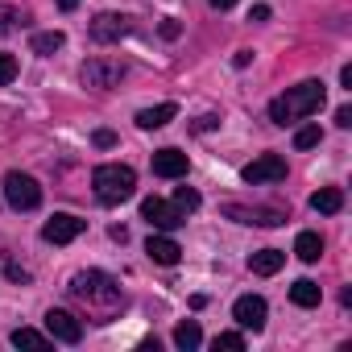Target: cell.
Instances as JSON below:
<instances>
[{
    "instance_id": "5bb4252c",
    "label": "cell",
    "mask_w": 352,
    "mask_h": 352,
    "mask_svg": "<svg viewBox=\"0 0 352 352\" xmlns=\"http://www.w3.org/2000/svg\"><path fill=\"white\" fill-rule=\"evenodd\" d=\"M145 253H149V261H157V265H179V257H183L179 241H170L166 232H153V236L145 241Z\"/></svg>"
},
{
    "instance_id": "4316f807",
    "label": "cell",
    "mask_w": 352,
    "mask_h": 352,
    "mask_svg": "<svg viewBox=\"0 0 352 352\" xmlns=\"http://www.w3.org/2000/svg\"><path fill=\"white\" fill-rule=\"evenodd\" d=\"M17 79V58L13 54H0V87H9Z\"/></svg>"
},
{
    "instance_id": "5b68a950",
    "label": "cell",
    "mask_w": 352,
    "mask_h": 352,
    "mask_svg": "<svg viewBox=\"0 0 352 352\" xmlns=\"http://www.w3.org/2000/svg\"><path fill=\"white\" fill-rule=\"evenodd\" d=\"M5 199H9L13 212H34V208H42V187H38V179L13 170L5 179Z\"/></svg>"
},
{
    "instance_id": "7a4b0ae2",
    "label": "cell",
    "mask_w": 352,
    "mask_h": 352,
    "mask_svg": "<svg viewBox=\"0 0 352 352\" xmlns=\"http://www.w3.org/2000/svg\"><path fill=\"white\" fill-rule=\"evenodd\" d=\"M323 100H327L323 83H319V79H307V83L290 87L286 96H278V100L270 104V120H274V124H294V120H302V116H315V112L323 108Z\"/></svg>"
},
{
    "instance_id": "8d00e7d4",
    "label": "cell",
    "mask_w": 352,
    "mask_h": 352,
    "mask_svg": "<svg viewBox=\"0 0 352 352\" xmlns=\"http://www.w3.org/2000/svg\"><path fill=\"white\" fill-rule=\"evenodd\" d=\"M208 5H212V9H220V13H224V9H232V5H236V0H208Z\"/></svg>"
},
{
    "instance_id": "9a60e30c",
    "label": "cell",
    "mask_w": 352,
    "mask_h": 352,
    "mask_svg": "<svg viewBox=\"0 0 352 352\" xmlns=\"http://www.w3.org/2000/svg\"><path fill=\"white\" fill-rule=\"evenodd\" d=\"M174 116H179V104H153V108H141L137 112V129H162V124H170Z\"/></svg>"
},
{
    "instance_id": "d6a6232c",
    "label": "cell",
    "mask_w": 352,
    "mask_h": 352,
    "mask_svg": "<svg viewBox=\"0 0 352 352\" xmlns=\"http://www.w3.org/2000/svg\"><path fill=\"white\" fill-rule=\"evenodd\" d=\"M216 124H220V116H199V124H195V129H199V133H208V129H216Z\"/></svg>"
},
{
    "instance_id": "ba28073f",
    "label": "cell",
    "mask_w": 352,
    "mask_h": 352,
    "mask_svg": "<svg viewBox=\"0 0 352 352\" xmlns=\"http://www.w3.org/2000/svg\"><path fill=\"white\" fill-rule=\"evenodd\" d=\"M129 34H133V17H124V13H100L91 21V42H100V46H112Z\"/></svg>"
},
{
    "instance_id": "8fae6325",
    "label": "cell",
    "mask_w": 352,
    "mask_h": 352,
    "mask_svg": "<svg viewBox=\"0 0 352 352\" xmlns=\"http://www.w3.org/2000/svg\"><path fill=\"white\" fill-rule=\"evenodd\" d=\"M232 319H236L245 331H261L265 319H270V307H265L261 294H241V298L232 302Z\"/></svg>"
},
{
    "instance_id": "83f0119b",
    "label": "cell",
    "mask_w": 352,
    "mask_h": 352,
    "mask_svg": "<svg viewBox=\"0 0 352 352\" xmlns=\"http://www.w3.org/2000/svg\"><path fill=\"white\" fill-rule=\"evenodd\" d=\"M91 141H96L100 149H112V145H116V133H112V129H96V137H91Z\"/></svg>"
},
{
    "instance_id": "9c48e42d",
    "label": "cell",
    "mask_w": 352,
    "mask_h": 352,
    "mask_svg": "<svg viewBox=\"0 0 352 352\" xmlns=\"http://www.w3.org/2000/svg\"><path fill=\"white\" fill-rule=\"evenodd\" d=\"M224 216L236 220V224H253V228H278V224H286V212H278V208H245V204H228Z\"/></svg>"
},
{
    "instance_id": "d6986e66",
    "label": "cell",
    "mask_w": 352,
    "mask_h": 352,
    "mask_svg": "<svg viewBox=\"0 0 352 352\" xmlns=\"http://www.w3.org/2000/svg\"><path fill=\"white\" fill-rule=\"evenodd\" d=\"M294 253H298V261H319L323 257V236L319 232H298V241H294Z\"/></svg>"
},
{
    "instance_id": "3957f363",
    "label": "cell",
    "mask_w": 352,
    "mask_h": 352,
    "mask_svg": "<svg viewBox=\"0 0 352 352\" xmlns=\"http://www.w3.org/2000/svg\"><path fill=\"white\" fill-rule=\"evenodd\" d=\"M91 187H96V199H100V204L116 208V204L133 199V191H137V174H133V166L104 162V166L91 170Z\"/></svg>"
},
{
    "instance_id": "ac0fdd59",
    "label": "cell",
    "mask_w": 352,
    "mask_h": 352,
    "mask_svg": "<svg viewBox=\"0 0 352 352\" xmlns=\"http://www.w3.org/2000/svg\"><path fill=\"white\" fill-rule=\"evenodd\" d=\"M319 298H323V290H319V282H311V278H298V282L290 286V302H294V307H319Z\"/></svg>"
},
{
    "instance_id": "836d02e7",
    "label": "cell",
    "mask_w": 352,
    "mask_h": 352,
    "mask_svg": "<svg viewBox=\"0 0 352 352\" xmlns=\"http://www.w3.org/2000/svg\"><path fill=\"white\" fill-rule=\"evenodd\" d=\"M9 278H13V282H30V274H25L21 265H9Z\"/></svg>"
},
{
    "instance_id": "7402d4cb",
    "label": "cell",
    "mask_w": 352,
    "mask_h": 352,
    "mask_svg": "<svg viewBox=\"0 0 352 352\" xmlns=\"http://www.w3.org/2000/svg\"><path fill=\"white\" fill-rule=\"evenodd\" d=\"M9 340H13L17 348H50V336H46V331H38V327H17Z\"/></svg>"
},
{
    "instance_id": "484cf974",
    "label": "cell",
    "mask_w": 352,
    "mask_h": 352,
    "mask_svg": "<svg viewBox=\"0 0 352 352\" xmlns=\"http://www.w3.org/2000/svg\"><path fill=\"white\" fill-rule=\"evenodd\" d=\"M212 348H216V352H220V348H228V352H241V348H245V336H241V331H220V336L212 340Z\"/></svg>"
},
{
    "instance_id": "7c38bea8",
    "label": "cell",
    "mask_w": 352,
    "mask_h": 352,
    "mask_svg": "<svg viewBox=\"0 0 352 352\" xmlns=\"http://www.w3.org/2000/svg\"><path fill=\"white\" fill-rule=\"evenodd\" d=\"M46 336L58 340V344H79V340H83V323H79L71 311L50 307V311H46Z\"/></svg>"
},
{
    "instance_id": "ffe728a7",
    "label": "cell",
    "mask_w": 352,
    "mask_h": 352,
    "mask_svg": "<svg viewBox=\"0 0 352 352\" xmlns=\"http://www.w3.org/2000/svg\"><path fill=\"white\" fill-rule=\"evenodd\" d=\"M174 344H179L183 352H191V348H199V344H204V331H199V323H195V319H187V323H179V327H174Z\"/></svg>"
},
{
    "instance_id": "d590c367",
    "label": "cell",
    "mask_w": 352,
    "mask_h": 352,
    "mask_svg": "<svg viewBox=\"0 0 352 352\" xmlns=\"http://www.w3.org/2000/svg\"><path fill=\"white\" fill-rule=\"evenodd\" d=\"M340 83H344V87H348V91H352V63H348V67H344V71H340Z\"/></svg>"
},
{
    "instance_id": "f546056e",
    "label": "cell",
    "mask_w": 352,
    "mask_h": 352,
    "mask_svg": "<svg viewBox=\"0 0 352 352\" xmlns=\"http://www.w3.org/2000/svg\"><path fill=\"white\" fill-rule=\"evenodd\" d=\"M336 124H340V129H352V108H348V104L336 108Z\"/></svg>"
},
{
    "instance_id": "1f68e13d",
    "label": "cell",
    "mask_w": 352,
    "mask_h": 352,
    "mask_svg": "<svg viewBox=\"0 0 352 352\" xmlns=\"http://www.w3.org/2000/svg\"><path fill=\"white\" fill-rule=\"evenodd\" d=\"M253 63V50H236V58H232V67H249Z\"/></svg>"
},
{
    "instance_id": "e0dca14e",
    "label": "cell",
    "mask_w": 352,
    "mask_h": 352,
    "mask_svg": "<svg viewBox=\"0 0 352 352\" xmlns=\"http://www.w3.org/2000/svg\"><path fill=\"white\" fill-rule=\"evenodd\" d=\"M311 208H315L319 216H336V212L344 208V191H340V187H319V191L311 195Z\"/></svg>"
},
{
    "instance_id": "603a6c76",
    "label": "cell",
    "mask_w": 352,
    "mask_h": 352,
    "mask_svg": "<svg viewBox=\"0 0 352 352\" xmlns=\"http://www.w3.org/2000/svg\"><path fill=\"white\" fill-rule=\"evenodd\" d=\"M174 208H179L183 216L199 212V191H191V187H179V191H174Z\"/></svg>"
},
{
    "instance_id": "6da1fadb",
    "label": "cell",
    "mask_w": 352,
    "mask_h": 352,
    "mask_svg": "<svg viewBox=\"0 0 352 352\" xmlns=\"http://www.w3.org/2000/svg\"><path fill=\"white\" fill-rule=\"evenodd\" d=\"M67 290H71V298H75L96 323H108V319H116V315L124 311V290H120V282H116L112 274H104V270H79Z\"/></svg>"
},
{
    "instance_id": "4fadbf2b",
    "label": "cell",
    "mask_w": 352,
    "mask_h": 352,
    "mask_svg": "<svg viewBox=\"0 0 352 352\" xmlns=\"http://www.w3.org/2000/svg\"><path fill=\"white\" fill-rule=\"evenodd\" d=\"M187 170H191V162H187L183 149H157L153 153V174L157 179H187Z\"/></svg>"
},
{
    "instance_id": "30bf717a",
    "label": "cell",
    "mask_w": 352,
    "mask_h": 352,
    "mask_svg": "<svg viewBox=\"0 0 352 352\" xmlns=\"http://www.w3.org/2000/svg\"><path fill=\"white\" fill-rule=\"evenodd\" d=\"M83 228H87V220H79V216H71V212H58V216H50V220L42 224V241H50V245H71L75 236H83Z\"/></svg>"
},
{
    "instance_id": "8992f818",
    "label": "cell",
    "mask_w": 352,
    "mask_h": 352,
    "mask_svg": "<svg viewBox=\"0 0 352 352\" xmlns=\"http://www.w3.org/2000/svg\"><path fill=\"white\" fill-rule=\"evenodd\" d=\"M141 220H145L153 232H174V228H183V224H187V216H183L179 208L166 204V199H157V195L141 199Z\"/></svg>"
},
{
    "instance_id": "44dd1931",
    "label": "cell",
    "mask_w": 352,
    "mask_h": 352,
    "mask_svg": "<svg viewBox=\"0 0 352 352\" xmlns=\"http://www.w3.org/2000/svg\"><path fill=\"white\" fill-rule=\"evenodd\" d=\"M67 46V34L63 30H46V34H34V54H54Z\"/></svg>"
},
{
    "instance_id": "f1b7e54d",
    "label": "cell",
    "mask_w": 352,
    "mask_h": 352,
    "mask_svg": "<svg viewBox=\"0 0 352 352\" xmlns=\"http://www.w3.org/2000/svg\"><path fill=\"white\" fill-rule=\"evenodd\" d=\"M157 30H162V38H170V42H174V38H179V34H183V25H179V21H174V17H166V21H162Z\"/></svg>"
},
{
    "instance_id": "e575fe53",
    "label": "cell",
    "mask_w": 352,
    "mask_h": 352,
    "mask_svg": "<svg viewBox=\"0 0 352 352\" xmlns=\"http://www.w3.org/2000/svg\"><path fill=\"white\" fill-rule=\"evenodd\" d=\"M54 5H58L63 13H71V9H79V5H83V0H54Z\"/></svg>"
},
{
    "instance_id": "cb8c5ba5",
    "label": "cell",
    "mask_w": 352,
    "mask_h": 352,
    "mask_svg": "<svg viewBox=\"0 0 352 352\" xmlns=\"http://www.w3.org/2000/svg\"><path fill=\"white\" fill-rule=\"evenodd\" d=\"M21 21H25V17H21L13 5H0V38H9V34L21 25Z\"/></svg>"
},
{
    "instance_id": "52a82bcc",
    "label": "cell",
    "mask_w": 352,
    "mask_h": 352,
    "mask_svg": "<svg viewBox=\"0 0 352 352\" xmlns=\"http://www.w3.org/2000/svg\"><path fill=\"white\" fill-rule=\"evenodd\" d=\"M241 179H245L249 187L282 183V179H286V157H278V153H261V157H253V162L241 170Z\"/></svg>"
},
{
    "instance_id": "277c9868",
    "label": "cell",
    "mask_w": 352,
    "mask_h": 352,
    "mask_svg": "<svg viewBox=\"0 0 352 352\" xmlns=\"http://www.w3.org/2000/svg\"><path fill=\"white\" fill-rule=\"evenodd\" d=\"M124 75H129V67H124L120 58H87V63L79 67L83 87H96V91H112Z\"/></svg>"
},
{
    "instance_id": "d4e9b609",
    "label": "cell",
    "mask_w": 352,
    "mask_h": 352,
    "mask_svg": "<svg viewBox=\"0 0 352 352\" xmlns=\"http://www.w3.org/2000/svg\"><path fill=\"white\" fill-rule=\"evenodd\" d=\"M319 141H323V133H319V124H302V129L294 133V145H298V149H315Z\"/></svg>"
},
{
    "instance_id": "4dcf8cb0",
    "label": "cell",
    "mask_w": 352,
    "mask_h": 352,
    "mask_svg": "<svg viewBox=\"0 0 352 352\" xmlns=\"http://www.w3.org/2000/svg\"><path fill=\"white\" fill-rule=\"evenodd\" d=\"M249 21H270V5H253L249 9Z\"/></svg>"
},
{
    "instance_id": "2e32d148",
    "label": "cell",
    "mask_w": 352,
    "mask_h": 352,
    "mask_svg": "<svg viewBox=\"0 0 352 352\" xmlns=\"http://www.w3.org/2000/svg\"><path fill=\"white\" fill-rule=\"evenodd\" d=\"M282 265H286V253H282V249H257V253L249 257V270L261 274V278H274Z\"/></svg>"
}]
</instances>
